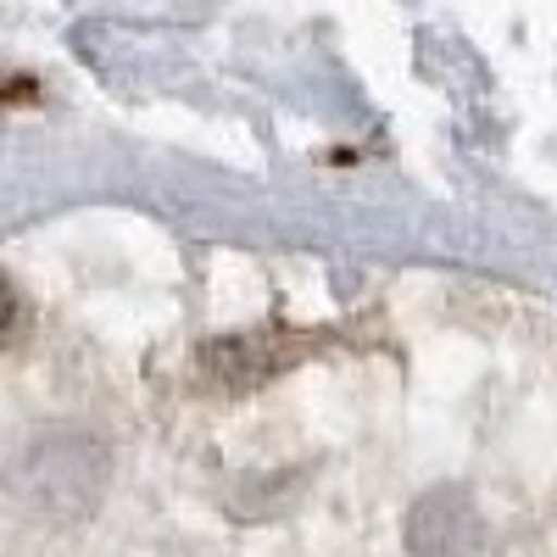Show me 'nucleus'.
Masks as SVG:
<instances>
[{
	"instance_id": "f257e3e1",
	"label": "nucleus",
	"mask_w": 557,
	"mask_h": 557,
	"mask_svg": "<svg viewBox=\"0 0 557 557\" xmlns=\"http://www.w3.org/2000/svg\"><path fill=\"white\" fill-rule=\"evenodd\" d=\"M107 474H112V462H107V446L96 435L51 430L12 457L7 480H0V502H7L17 519L73 524L84 513H96Z\"/></svg>"
},
{
	"instance_id": "f03ea898",
	"label": "nucleus",
	"mask_w": 557,
	"mask_h": 557,
	"mask_svg": "<svg viewBox=\"0 0 557 557\" xmlns=\"http://www.w3.org/2000/svg\"><path fill=\"white\" fill-rule=\"evenodd\" d=\"M407 552L412 557H480L485 519L462 485H435L407 507Z\"/></svg>"
},
{
	"instance_id": "7ed1b4c3",
	"label": "nucleus",
	"mask_w": 557,
	"mask_h": 557,
	"mask_svg": "<svg viewBox=\"0 0 557 557\" xmlns=\"http://www.w3.org/2000/svg\"><path fill=\"white\" fill-rule=\"evenodd\" d=\"M12 318H17V296H12V285H7V278H0V341H7Z\"/></svg>"
}]
</instances>
